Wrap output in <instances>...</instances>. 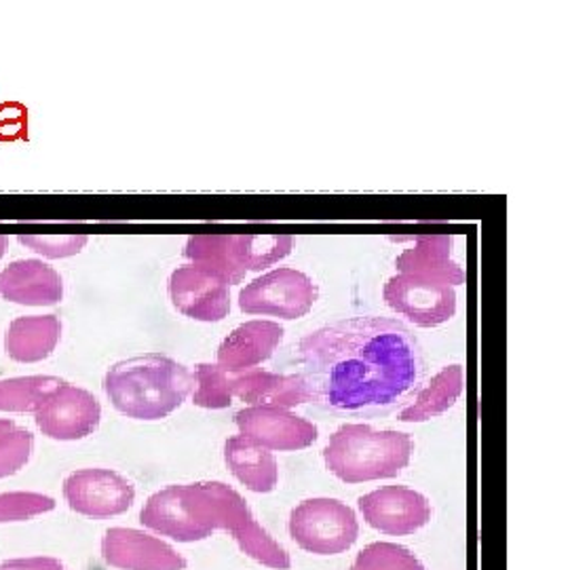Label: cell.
Masks as SVG:
<instances>
[{
    "mask_svg": "<svg viewBox=\"0 0 570 570\" xmlns=\"http://www.w3.org/2000/svg\"><path fill=\"white\" fill-rule=\"evenodd\" d=\"M7 249H9V237L0 235V258L7 254Z\"/></svg>",
    "mask_w": 570,
    "mask_h": 570,
    "instance_id": "29",
    "label": "cell"
},
{
    "mask_svg": "<svg viewBox=\"0 0 570 570\" xmlns=\"http://www.w3.org/2000/svg\"><path fill=\"white\" fill-rule=\"evenodd\" d=\"M104 389L117 412L136 421H161L195 391L188 367L164 353H144L108 367Z\"/></svg>",
    "mask_w": 570,
    "mask_h": 570,
    "instance_id": "3",
    "label": "cell"
},
{
    "mask_svg": "<svg viewBox=\"0 0 570 570\" xmlns=\"http://www.w3.org/2000/svg\"><path fill=\"white\" fill-rule=\"evenodd\" d=\"M292 541L315 556H338L360 537L357 513L338 499L317 497L298 503L287 520Z\"/></svg>",
    "mask_w": 570,
    "mask_h": 570,
    "instance_id": "6",
    "label": "cell"
},
{
    "mask_svg": "<svg viewBox=\"0 0 570 570\" xmlns=\"http://www.w3.org/2000/svg\"><path fill=\"white\" fill-rule=\"evenodd\" d=\"M0 298L21 306L58 305L63 298V279L42 261H16L0 271Z\"/></svg>",
    "mask_w": 570,
    "mask_h": 570,
    "instance_id": "16",
    "label": "cell"
},
{
    "mask_svg": "<svg viewBox=\"0 0 570 570\" xmlns=\"http://www.w3.org/2000/svg\"><path fill=\"white\" fill-rule=\"evenodd\" d=\"M226 468L245 489L268 494L279 484V465L271 450L263 449L245 435H233L225 444Z\"/></svg>",
    "mask_w": 570,
    "mask_h": 570,
    "instance_id": "19",
    "label": "cell"
},
{
    "mask_svg": "<svg viewBox=\"0 0 570 570\" xmlns=\"http://www.w3.org/2000/svg\"><path fill=\"white\" fill-rule=\"evenodd\" d=\"M348 570H428V567L404 546L376 541L357 553Z\"/></svg>",
    "mask_w": 570,
    "mask_h": 570,
    "instance_id": "24",
    "label": "cell"
},
{
    "mask_svg": "<svg viewBox=\"0 0 570 570\" xmlns=\"http://www.w3.org/2000/svg\"><path fill=\"white\" fill-rule=\"evenodd\" d=\"M239 433L271 452H296L320 438L315 423L279 406H247L235 414Z\"/></svg>",
    "mask_w": 570,
    "mask_h": 570,
    "instance_id": "12",
    "label": "cell"
},
{
    "mask_svg": "<svg viewBox=\"0 0 570 570\" xmlns=\"http://www.w3.org/2000/svg\"><path fill=\"white\" fill-rule=\"evenodd\" d=\"M320 298V287L298 268L279 266L256 277L239 292V308L245 315L279 320H301Z\"/></svg>",
    "mask_w": 570,
    "mask_h": 570,
    "instance_id": "7",
    "label": "cell"
},
{
    "mask_svg": "<svg viewBox=\"0 0 570 570\" xmlns=\"http://www.w3.org/2000/svg\"><path fill=\"white\" fill-rule=\"evenodd\" d=\"M35 435L9 419H0V480L16 475L28 465Z\"/></svg>",
    "mask_w": 570,
    "mask_h": 570,
    "instance_id": "25",
    "label": "cell"
},
{
    "mask_svg": "<svg viewBox=\"0 0 570 570\" xmlns=\"http://www.w3.org/2000/svg\"><path fill=\"white\" fill-rule=\"evenodd\" d=\"M20 244L45 258H70L89 244L87 235H20Z\"/></svg>",
    "mask_w": 570,
    "mask_h": 570,
    "instance_id": "27",
    "label": "cell"
},
{
    "mask_svg": "<svg viewBox=\"0 0 570 570\" xmlns=\"http://www.w3.org/2000/svg\"><path fill=\"white\" fill-rule=\"evenodd\" d=\"M56 510V501L41 492H2L0 494V524L26 522Z\"/></svg>",
    "mask_w": 570,
    "mask_h": 570,
    "instance_id": "26",
    "label": "cell"
},
{
    "mask_svg": "<svg viewBox=\"0 0 570 570\" xmlns=\"http://www.w3.org/2000/svg\"><path fill=\"white\" fill-rule=\"evenodd\" d=\"M284 341V327L271 320H252L235 327L218 346L216 364L239 374L268 362Z\"/></svg>",
    "mask_w": 570,
    "mask_h": 570,
    "instance_id": "15",
    "label": "cell"
},
{
    "mask_svg": "<svg viewBox=\"0 0 570 570\" xmlns=\"http://www.w3.org/2000/svg\"><path fill=\"white\" fill-rule=\"evenodd\" d=\"M296 239L289 235H195L186 242L184 256L216 268L228 284H242L247 271H265L292 254Z\"/></svg>",
    "mask_w": 570,
    "mask_h": 570,
    "instance_id": "5",
    "label": "cell"
},
{
    "mask_svg": "<svg viewBox=\"0 0 570 570\" xmlns=\"http://www.w3.org/2000/svg\"><path fill=\"white\" fill-rule=\"evenodd\" d=\"M35 421L49 440L79 442L100 428L102 406L91 391L61 381L37 407Z\"/></svg>",
    "mask_w": 570,
    "mask_h": 570,
    "instance_id": "9",
    "label": "cell"
},
{
    "mask_svg": "<svg viewBox=\"0 0 570 570\" xmlns=\"http://www.w3.org/2000/svg\"><path fill=\"white\" fill-rule=\"evenodd\" d=\"M193 404L205 410H223L233 404V374L218 364H197L193 370Z\"/></svg>",
    "mask_w": 570,
    "mask_h": 570,
    "instance_id": "23",
    "label": "cell"
},
{
    "mask_svg": "<svg viewBox=\"0 0 570 570\" xmlns=\"http://www.w3.org/2000/svg\"><path fill=\"white\" fill-rule=\"evenodd\" d=\"M56 376H20L0 381V412H37L42 400L60 385Z\"/></svg>",
    "mask_w": 570,
    "mask_h": 570,
    "instance_id": "22",
    "label": "cell"
},
{
    "mask_svg": "<svg viewBox=\"0 0 570 570\" xmlns=\"http://www.w3.org/2000/svg\"><path fill=\"white\" fill-rule=\"evenodd\" d=\"M465 391V367L461 364L446 366L438 372L425 387L412 397V404L402 407V423H425L435 416L446 414Z\"/></svg>",
    "mask_w": 570,
    "mask_h": 570,
    "instance_id": "21",
    "label": "cell"
},
{
    "mask_svg": "<svg viewBox=\"0 0 570 570\" xmlns=\"http://www.w3.org/2000/svg\"><path fill=\"white\" fill-rule=\"evenodd\" d=\"M412 242L414 244L395 258L397 273L452 287L468 282L465 266L452 261L454 239L450 235H416Z\"/></svg>",
    "mask_w": 570,
    "mask_h": 570,
    "instance_id": "17",
    "label": "cell"
},
{
    "mask_svg": "<svg viewBox=\"0 0 570 570\" xmlns=\"http://www.w3.org/2000/svg\"><path fill=\"white\" fill-rule=\"evenodd\" d=\"M142 527L176 543H197L226 530L247 558L285 570L292 558L256 520L244 497L225 482L174 484L150 494L140 511Z\"/></svg>",
    "mask_w": 570,
    "mask_h": 570,
    "instance_id": "2",
    "label": "cell"
},
{
    "mask_svg": "<svg viewBox=\"0 0 570 570\" xmlns=\"http://www.w3.org/2000/svg\"><path fill=\"white\" fill-rule=\"evenodd\" d=\"M385 305L419 327L444 326L456 313V289L452 285L393 275L383 287Z\"/></svg>",
    "mask_w": 570,
    "mask_h": 570,
    "instance_id": "11",
    "label": "cell"
},
{
    "mask_svg": "<svg viewBox=\"0 0 570 570\" xmlns=\"http://www.w3.org/2000/svg\"><path fill=\"white\" fill-rule=\"evenodd\" d=\"M296 355L308 404L338 416L372 419L402 410L428 374L412 330L381 315L317 327L298 341Z\"/></svg>",
    "mask_w": 570,
    "mask_h": 570,
    "instance_id": "1",
    "label": "cell"
},
{
    "mask_svg": "<svg viewBox=\"0 0 570 570\" xmlns=\"http://www.w3.org/2000/svg\"><path fill=\"white\" fill-rule=\"evenodd\" d=\"M0 570H68L60 560L56 558H18V560H7L0 564Z\"/></svg>",
    "mask_w": 570,
    "mask_h": 570,
    "instance_id": "28",
    "label": "cell"
},
{
    "mask_svg": "<svg viewBox=\"0 0 570 570\" xmlns=\"http://www.w3.org/2000/svg\"><path fill=\"white\" fill-rule=\"evenodd\" d=\"M68 508L85 518H115L131 510L136 501L134 484L112 469H79L63 480Z\"/></svg>",
    "mask_w": 570,
    "mask_h": 570,
    "instance_id": "10",
    "label": "cell"
},
{
    "mask_svg": "<svg viewBox=\"0 0 570 570\" xmlns=\"http://www.w3.org/2000/svg\"><path fill=\"white\" fill-rule=\"evenodd\" d=\"M167 294L176 311L195 322L218 324L230 313V284L209 266H178L167 279Z\"/></svg>",
    "mask_w": 570,
    "mask_h": 570,
    "instance_id": "8",
    "label": "cell"
},
{
    "mask_svg": "<svg viewBox=\"0 0 570 570\" xmlns=\"http://www.w3.org/2000/svg\"><path fill=\"white\" fill-rule=\"evenodd\" d=\"M414 454L410 433L374 429L367 423H346L336 429L324 450L326 468L345 484H364L397 478Z\"/></svg>",
    "mask_w": 570,
    "mask_h": 570,
    "instance_id": "4",
    "label": "cell"
},
{
    "mask_svg": "<svg viewBox=\"0 0 570 570\" xmlns=\"http://www.w3.org/2000/svg\"><path fill=\"white\" fill-rule=\"evenodd\" d=\"M102 558L117 570H184L180 551L167 541L138 529H108L102 539Z\"/></svg>",
    "mask_w": 570,
    "mask_h": 570,
    "instance_id": "14",
    "label": "cell"
},
{
    "mask_svg": "<svg viewBox=\"0 0 570 570\" xmlns=\"http://www.w3.org/2000/svg\"><path fill=\"white\" fill-rule=\"evenodd\" d=\"M360 513L370 529L389 537H407L425 529L431 520V503L419 490L383 487L360 499Z\"/></svg>",
    "mask_w": 570,
    "mask_h": 570,
    "instance_id": "13",
    "label": "cell"
},
{
    "mask_svg": "<svg viewBox=\"0 0 570 570\" xmlns=\"http://www.w3.org/2000/svg\"><path fill=\"white\" fill-rule=\"evenodd\" d=\"M233 374V372H230ZM233 400L247 406L292 407L308 404L305 381L301 374H277L261 367L233 374Z\"/></svg>",
    "mask_w": 570,
    "mask_h": 570,
    "instance_id": "18",
    "label": "cell"
},
{
    "mask_svg": "<svg viewBox=\"0 0 570 570\" xmlns=\"http://www.w3.org/2000/svg\"><path fill=\"white\" fill-rule=\"evenodd\" d=\"M61 338V322L56 315H26L9 324L4 336L7 355L18 364L47 360Z\"/></svg>",
    "mask_w": 570,
    "mask_h": 570,
    "instance_id": "20",
    "label": "cell"
}]
</instances>
